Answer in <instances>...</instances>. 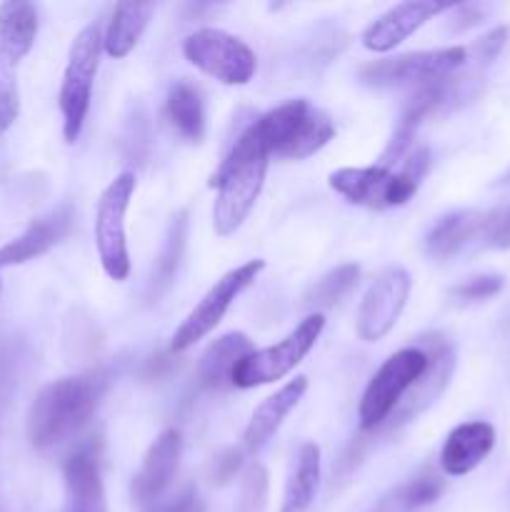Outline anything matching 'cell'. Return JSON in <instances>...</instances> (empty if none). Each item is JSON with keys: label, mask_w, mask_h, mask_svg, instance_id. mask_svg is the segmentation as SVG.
I'll list each match as a JSON object with an SVG mask.
<instances>
[{"label": "cell", "mask_w": 510, "mask_h": 512, "mask_svg": "<svg viewBox=\"0 0 510 512\" xmlns=\"http://www.w3.org/2000/svg\"><path fill=\"white\" fill-rule=\"evenodd\" d=\"M185 240H188V213L180 210L178 215H173L168 225V233H165L163 248H160L158 258H155L153 275H150L148 283V300L155 303L158 298H163L165 293L173 285L175 275H178L180 260L185 253Z\"/></svg>", "instance_id": "603a6c76"}, {"label": "cell", "mask_w": 510, "mask_h": 512, "mask_svg": "<svg viewBox=\"0 0 510 512\" xmlns=\"http://www.w3.org/2000/svg\"><path fill=\"white\" fill-rule=\"evenodd\" d=\"M248 353H253V343L243 333H228L215 340L200 358L198 378L208 390H225L233 385V370Z\"/></svg>", "instance_id": "ffe728a7"}, {"label": "cell", "mask_w": 510, "mask_h": 512, "mask_svg": "<svg viewBox=\"0 0 510 512\" xmlns=\"http://www.w3.org/2000/svg\"><path fill=\"white\" fill-rule=\"evenodd\" d=\"M135 173L125 170L103 190L95 210V248L108 278L123 283L130 275L128 243H125V213L135 193Z\"/></svg>", "instance_id": "30bf717a"}, {"label": "cell", "mask_w": 510, "mask_h": 512, "mask_svg": "<svg viewBox=\"0 0 510 512\" xmlns=\"http://www.w3.org/2000/svg\"><path fill=\"white\" fill-rule=\"evenodd\" d=\"M65 488H68L70 503L80 512H103V480H100L98 463L90 453H75L65 463Z\"/></svg>", "instance_id": "cb8c5ba5"}, {"label": "cell", "mask_w": 510, "mask_h": 512, "mask_svg": "<svg viewBox=\"0 0 510 512\" xmlns=\"http://www.w3.org/2000/svg\"><path fill=\"white\" fill-rule=\"evenodd\" d=\"M180 450H183V440H180L178 430H163L155 438V443L145 453L143 465L135 473L133 485H130V495H133L135 503L148 505L163 495V490L168 488L175 470H178Z\"/></svg>", "instance_id": "2e32d148"}, {"label": "cell", "mask_w": 510, "mask_h": 512, "mask_svg": "<svg viewBox=\"0 0 510 512\" xmlns=\"http://www.w3.org/2000/svg\"><path fill=\"white\" fill-rule=\"evenodd\" d=\"M308 390V380L295 378L288 385L278 390L275 395H270L268 400L260 403V408L255 410L253 418H250L248 428L243 435V450L245 453H258L275 433L283 425V420L288 418L290 410H295V405L300 403V398Z\"/></svg>", "instance_id": "d6986e66"}, {"label": "cell", "mask_w": 510, "mask_h": 512, "mask_svg": "<svg viewBox=\"0 0 510 512\" xmlns=\"http://www.w3.org/2000/svg\"><path fill=\"white\" fill-rule=\"evenodd\" d=\"M265 270L263 260H250V263L240 265V268L230 270L223 278L215 280L213 288L203 295L198 305L188 313V318L180 323V328L173 335V353H183L190 345H195L198 340H203L205 335L213 333L215 325L223 320V315L228 313V308L233 305V300L243 293L245 288L255 283L260 273Z\"/></svg>", "instance_id": "7c38bea8"}, {"label": "cell", "mask_w": 510, "mask_h": 512, "mask_svg": "<svg viewBox=\"0 0 510 512\" xmlns=\"http://www.w3.org/2000/svg\"><path fill=\"white\" fill-rule=\"evenodd\" d=\"M508 183H510V170L503 175V178H500V185H508Z\"/></svg>", "instance_id": "74e56055"}, {"label": "cell", "mask_w": 510, "mask_h": 512, "mask_svg": "<svg viewBox=\"0 0 510 512\" xmlns=\"http://www.w3.org/2000/svg\"><path fill=\"white\" fill-rule=\"evenodd\" d=\"M430 170V150L413 148L398 170L373 165V168H340L330 173L328 183L348 203L363 208L385 210L405 205Z\"/></svg>", "instance_id": "3957f363"}, {"label": "cell", "mask_w": 510, "mask_h": 512, "mask_svg": "<svg viewBox=\"0 0 510 512\" xmlns=\"http://www.w3.org/2000/svg\"><path fill=\"white\" fill-rule=\"evenodd\" d=\"M403 490L410 508L418 510V508H425V505L435 503V500L440 498V493H443V480H440L438 475L425 473V475H418L415 480H410V483H405Z\"/></svg>", "instance_id": "4dcf8cb0"}, {"label": "cell", "mask_w": 510, "mask_h": 512, "mask_svg": "<svg viewBox=\"0 0 510 512\" xmlns=\"http://www.w3.org/2000/svg\"><path fill=\"white\" fill-rule=\"evenodd\" d=\"M495 445V428L483 420L463 423L445 438L443 453H440V468L448 475H468L483 463Z\"/></svg>", "instance_id": "ac0fdd59"}, {"label": "cell", "mask_w": 510, "mask_h": 512, "mask_svg": "<svg viewBox=\"0 0 510 512\" xmlns=\"http://www.w3.org/2000/svg\"><path fill=\"white\" fill-rule=\"evenodd\" d=\"M13 358L8 350H0V405L8 403L10 388H13Z\"/></svg>", "instance_id": "d590c367"}, {"label": "cell", "mask_w": 510, "mask_h": 512, "mask_svg": "<svg viewBox=\"0 0 510 512\" xmlns=\"http://www.w3.org/2000/svg\"><path fill=\"white\" fill-rule=\"evenodd\" d=\"M100 53H103V35H100L98 25H88L80 30L70 45L68 65H65L58 95L60 113H63V138L70 145L80 138L85 118H88Z\"/></svg>", "instance_id": "8992f818"}, {"label": "cell", "mask_w": 510, "mask_h": 512, "mask_svg": "<svg viewBox=\"0 0 510 512\" xmlns=\"http://www.w3.org/2000/svg\"><path fill=\"white\" fill-rule=\"evenodd\" d=\"M38 35V10L23 0L0 5V135L18 120V65L33 50Z\"/></svg>", "instance_id": "5b68a950"}, {"label": "cell", "mask_w": 510, "mask_h": 512, "mask_svg": "<svg viewBox=\"0 0 510 512\" xmlns=\"http://www.w3.org/2000/svg\"><path fill=\"white\" fill-rule=\"evenodd\" d=\"M410 295V275L403 268H385L365 290L358 310V335L368 343L385 338L398 323Z\"/></svg>", "instance_id": "5bb4252c"}, {"label": "cell", "mask_w": 510, "mask_h": 512, "mask_svg": "<svg viewBox=\"0 0 510 512\" xmlns=\"http://www.w3.org/2000/svg\"><path fill=\"white\" fill-rule=\"evenodd\" d=\"M325 328L323 313H313L280 343L270 345V348L253 350L245 355L233 370V385L235 388H258V385L275 383V380L285 378L290 370L298 368L303 363L305 355L315 348L320 333Z\"/></svg>", "instance_id": "ba28073f"}, {"label": "cell", "mask_w": 510, "mask_h": 512, "mask_svg": "<svg viewBox=\"0 0 510 512\" xmlns=\"http://www.w3.org/2000/svg\"><path fill=\"white\" fill-rule=\"evenodd\" d=\"M0 288H3V285H0Z\"/></svg>", "instance_id": "f35d334b"}, {"label": "cell", "mask_w": 510, "mask_h": 512, "mask_svg": "<svg viewBox=\"0 0 510 512\" xmlns=\"http://www.w3.org/2000/svg\"><path fill=\"white\" fill-rule=\"evenodd\" d=\"M358 278L360 268L355 263L340 265V268L330 270V273H325L323 278L308 290L305 305H308V308H333L335 303H340V300L355 288Z\"/></svg>", "instance_id": "4316f807"}, {"label": "cell", "mask_w": 510, "mask_h": 512, "mask_svg": "<svg viewBox=\"0 0 510 512\" xmlns=\"http://www.w3.org/2000/svg\"><path fill=\"white\" fill-rule=\"evenodd\" d=\"M103 388L105 380L95 373L45 385L28 410L30 443L38 450H48L78 433L98 408Z\"/></svg>", "instance_id": "7a4b0ae2"}, {"label": "cell", "mask_w": 510, "mask_h": 512, "mask_svg": "<svg viewBox=\"0 0 510 512\" xmlns=\"http://www.w3.org/2000/svg\"><path fill=\"white\" fill-rule=\"evenodd\" d=\"M453 8L455 3H435V0H408V3L395 5L365 28L363 45L373 53H388L430 18Z\"/></svg>", "instance_id": "9a60e30c"}, {"label": "cell", "mask_w": 510, "mask_h": 512, "mask_svg": "<svg viewBox=\"0 0 510 512\" xmlns=\"http://www.w3.org/2000/svg\"><path fill=\"white\" fill-rule=\"evenodd\" d=\"M480 243L485 248L505 250L510 248V205L495 208L483 213V225H480Z\"/></svg>", "instance_id": "f1b7e54d"}, {"label": "cell", "mask_w": 510, "mask_h": 512, "mask_svg": "<svg viewBox=\"0 0 510 512\" xmlns=\"http://www.w3.org/2000/svg\"><path fill=\"white\" fill-rule=\"evenodd\" d=\"M165 113H168L170 125L190 143H200L205 133V113L200 93L190 83L178 80L170 85L168 98H165Z\"/></svg>", "instance_id": "484cf974"}, {"label": "cell", "mask_w": 510, "mask_h": 512, "mask_svg": "<svg viewBox=\"0 0 510 512\" xmlns=\"http://www.w3.org/2000/svg\"><path fill=\"white\" fill-rule=\"evenodd\" d=\"M415 348H420L425 355H428V368H425V373L415 380V385L408 390L403 403L395 408V413L390 415V428H398V425H405L410 423V420L418 418L423 410H428L430 405L443 395V390L448 388L450 378H453L455 348L445 335L440 333L420 335Z\"/></svg>", "instance_id": "4fadbf2b"}, {"label": "cell", "mask_w": 510, "mask_h": 512, "mask_svg": "<svg viewBox=\"0 0 510 512\" xmlns=\"http://www.w3.org/2000/svg\"><path fill=\"white\" fill-rule=\"evenodd\" d=\"M183 55L188 63L225 85H245L258 70L253 50L235 35L218 28H200L183 40Z\"/></svg>", "instance_id": "8fae6325"}, {"label": "cell", "mask_w": 510, "mask_h": 512, "mask_svg": "<svg viewBox=\"0 0 510 512\" xmlns=\"http://www.w3.org/2000/svg\"><path fill=\"white\" fill-rule=\"evenodd\" d=\"M268 155L285 160H305L335 138V125L325 110L305 98L288 100L253 123Z\"/></svg>", "instance_id": "277c9868"}, {"label": "cell", "mask_w": 510, "mask_h": 512, "mask_svg": "<svg viewBox=\"0 0 510 512\" xmlns=\"http://www.w3.org/2000/svg\"><path fill=\"white\" fill-rule=\"evenodd\" d=\"M155 13L153 3H118L103 35V50L110 58H125L138 45Z\"/></svg>", "instance_id": "7402d4cb"}, {"label": "cell", "mask_w": 510, "mask_h": 512, "mask_svg": "<svg viewBox=\"0 0 510 512\" xmlns=\"http://www.w3.org/2000/svg\"><path fill=\"white\" fill-rule=\"evenodd\" d=\"M320 483V448L315 443H305L298 450V460L285 485L283 510L280 512H308L315 500V490Z\"/></svg>", "instance_id": "d4e9b609"}, {"label": "cell", "mask_w": 510, "mask_h": 512, "mask_svg": "<svg viewBox=\"0 0 510 512\" xmlns=\"http://www.w3.org/2000/svg\"><path fill=\"white\" fill-rule=\"evenodd\" d=\"M505 278L503 275H475V278L463 280L460 285H455L450 293L455 295L458 300H468V303H475V300H488L493 295H498L503 290Z\"/></svg>", "instance_id": "f546056e"}, {"label": "cell", "mask_w": 510, "mask_h": 512, "mask_svg": "<svg viewBox=\"0 0 510 512\" xmlns=\"http://www.w3.org/2000/svg\"><path fill=\"white\" fill-rule=\"evenodd\" d=\"M505 40H508V28H495V30H490L485 38H480L478 43H475L473 48H468V50L475 55V63L488 65L490 60L498 58L500 50H503V45H505Z\"/></svg>", "instance_id": "d6a6232c"}, {"label": "cell", "mask_w": 510, "mask_h": 512, "mask_svg": "<svg viewBox=\"0 0 510 512\" xmlns=\"http://www.w3.org/2000/svg\"><path fill=\"white\" fill-rule=\"evenodd\" d=\"M268 150L260 143L253 125L238 135L223 163L210 175V188L218 190L213 208V225L218 235H233L253 210L265 173H268Z\"/></svg>", "instance_id": "6da1fadb"}, {"label": "cell", "mask_w": 510, "mask_h": 512, "mask_svg": "<svg viewBox=\"0 0 510 512\" xmlns=\"http://www.w3.org/2000/svg\"><path fill=\"white\" fill-rule=\"evenodd\" d=\"M453 10H455V13H458V20H463V23H460L458 28H455V30H458V33H460V30L473 28V25H478L480 20L485 18V8H483V5H473V3H470V5H455Z\"/></svg>", "instance_id": "8d00e7d4"}, {"label": "cell", "mask_w": 510, "mask_h": 512, "mask_svg": "<svg viewBox=\"0 0 510 512\" xmlns=\"http://www.w3.org/2000/svg\"><path fill=\"white\" fill-rule=\"evenodd\" d=\"M70 225H73L70 208H58L53 213L43 215V218L33 220L25 228V233H20L18 238L0 248V270L10 268V265H23L28 260L45 255L68 235Z\"/></svg>", "instance_id": "e0dca14e"}, {"label": "cell", "mask_w": 510, "mask_h": 512, "mask_svg": "<svg viewBox=\"0 0 510 512\" xmlns=\"http://www.w3.org/2000/svg\"><path fill=\"white\" fill-rule=\"evenodd\" d=\"M268 505V470L263 465H250L240 490V512H263Z\"/></svg>", "instance_id": "83f0119b"}, {"label": "cell", "mask_w": 510, "mask_h": 512, "mask_svg": "<svg viewBox=\"0 0 510 512\" xmlns=\"http://www.w3.org/2000/svg\"><path fill=\"white\" fill-rule=\"evenodd\" d=\"M243 465V450L228 448L223 453H218L213 458V465H210V480L215 485H225L235 478V473Z\"/></svg>", "instance_id": "1f68e13d"}, {"label": "cell", "mask_w": 510, "mask_h": 512, "mask_svg": "<svg viewBox=\"0 0 510 512\" xmlns=\"http://www.w3.org/2000/svg\"><path fill=\"white\" fill-rule=\"evenodd\" d=\"M368 512H413V508L408 505L405 490L403 485H400V488H393L390 493H385Z\"/></svg>", "instance_id": "e575fe53"}, {"label": "cell", "mask_w": 510, "mask_h": 512, "mask_svg": "<svg viewBox=\"0 0 510 512\" xmlns=\"http://www.w3.org/2000/svg\"><path fill=\"white\" fill-rule=\"evenodd\" d=\"M480 225H483V213L478 210H460V213L445 215L425 238V250L430 258H450L480 238Z\"/></svg>", "instance_id": "44dd1931"}, {"label": "cell", "mask_w": 510, "mask_h": 512, "mask_svg": "<svg viewBox=\"0 0 510 512\" xmlns=\"http://www.w3.org/2000/svg\"><path fill=\"white\" fill-rule=\"evenodd\" d=\"M148 512H205L203 500L198 498L195 488H185L183 493H178L175 498L165 500V503L155 505Z\"/></svg>", "instance_id": "836d02e7"}, {"label": "cell", "mask_w": 510, "mask_h": 512, "mask_svg": "<svg viewBox=\"0 0 510 512\" xmlns=\"http://www.w3.org/2000/svg\"><path fill=\"white\" fill-rule=\"evenodd\" d=\"M428 368V355L420 348H403L390 355L378 373L370 378L365 388L363 400H360V428L375 430L390 420L408 390L413 388L415 380Z\"/></svg>", "instance_id": "9c48e42d"}, {"label": "cell", "mask_w": 510, "mask_h": 512, "mask_svg": "<svg viewBox=\"0 0 510 512\" xmlns=\"http://www.w3.org/2000/svg\"><path fill=\"white\" fill-rule=\"evenodd\" d=\"M470 60V50L463 45L440 50H420L398 58L373 60L363 65L358 78L370 88H423L435 80L450 78Z\"/></svg>", "instance_id": "52a82bcc"}]
</instances>
